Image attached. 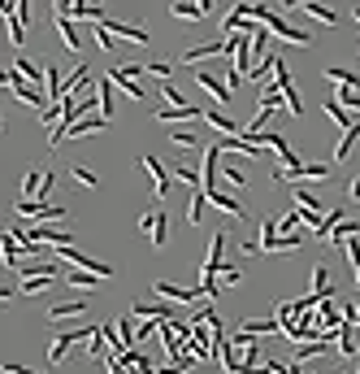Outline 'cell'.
<instances>
[{
	"label": "cell",
	"instance_id": "cell-27",
	"mask_svg": "<svg viewBox=\"0 0 360 374\" xmlns=\"http://www.w3.org/2000/svg\"><path fill=\"white\" fill-rule=\"evenodd\" d=\"M109 78H113V87H122L126 96H135V101H143V83H139V78H130V74H122L118 66L109 70Z\"/></svg>",
	"mask_w": 360,
	"mask_h": 374
},
{
	"label": "cell",
	"instance_id": "cell-52",
	"mask_svg": "<svg viewBox=\"0 0 360 374\" xmlns=\"http://www.w3.org/2000/svg\"><path fill=\"white\" fill-rule=\"evenodd\" d=\"M96 48H105V53H113V35L105 26H96Z\"/></svg>",
	"mask_w": 360,
	"mask_h": 374
},
{
	"label": "cell",
	"instance_id": "cell-22",
	"mask_svg": "<svg viewBox=\"0 0 360 374\" xmlns=\"http://www.w3.org/2000/svg\"><path fill=\"white\" fill-rule=\"evenodd\" d=\"M304 244H308V231H296V235H278V239L269 244L265 253H300Z\"/></svg>",
	"mask_w": 360,
	"mask_h": 374
},
{
	"label": "cell",
	"instance_id": "cell-60",
	"mask_svg": "<svg viewBox=\"0 0 360 374\" xmlns=\"http://www.w3.org/2000/svg\"><path fill=\"white\" fill-rule=\"evenodd\" d=\"M352 374H360V357H356V362H352Z\"/></svg>",
	"mask_w": 360,
	"mask_h": 374
},
{
	"label": "cell",
	"instance_id": "cell-34",
	"mask_svg": "<svg viewBox=\"0 0 360 374\" xmlns=\"http://www.w3.org/2000/svg\"><path fill=\"white\" fill-rule=\"evenodd\" d=\"M204 209H208V196H204V187H195V192H191V205H187V226L200 222Z\"/></svg>",
	"mask_w": 360,
	"mask_h": 374
},
{
	"label": "cell",
	"instance_id": "cell-59",
	"mask_svg": "<svg viewBox=\"0 0 360 374\" xmlns=\"http://www.w3.org/2000/svg\"><path fill=\"white\" fill-rule=\"evenodd\" d=\"M13 296V287H5V283H0V300H9Z\"/></svg>",
	"mask_w": 360,
	"mask_h": 374
},
{
	"label": "cell",
	"instance_id": "cell-49",
	"mask_svg": "<svg viewBox=\"0 0 360 374\" xmlns=\"http://www.w3.org/2000/svg\"><path fill=\"white\" fill-rule=\"evenodd\" d=\"M222 178H226V183H235V187H243V183H248V174H243L239 166H226V170H222Z\"/></svg>",
	"mask_w": 360,
	"mask_h": 374
},
{
	"label": "cell",
	"instance_id": "cell-20",
	"mask_svg": "<svg viewBox=\"0 0 360 374\" xmlns=\"http://www.w3.org/2000/svg\"><path fill=\"white\" fill-rule=\"evenodd\" d=\"M44 183H48L44 170H26V178H22V196H18V201H39V196H44Z\"/></svg>",
	"mask_w": 360,
	"mask_h": 374
},
{
	"label": "cell",
	"instance_id": "cell-3",
	"mask_svg": "<svg viewBox=\"0 0 360 374\" xmlns=\"http://www.w3.org/2000/svg\"><path fill=\"white\" fill-rule=\"evenodd\" d=\"M105 126H113L109 118H100V113H87V118H78L74 126H57L53 139H48V148H61L70 135H96V131H105Z\"/></svg>",
	"mask_w": 360,
	"mask_h": 374
},
{
	"label": "cell",
	"instance_id": "cell-30",
	"mask_svg": "<svg viewBox=\"0 0 360 374\" xmlns=\"http://www.w3.org/2000/svg\"><path fill=\"white\" fill-rule=\"evenodd\" d=\"M339 357H348V362H356V327H348V322H343L339 327Z\"/></svg>",
	"mask_w": 360,
	"mask_h": 374
},
{
	"label": "cell",
	"instance_id": "cell-64",
	"mask_svg": "<svg viewBox=\"0 0 360 374\" xmlns=\"http://www.w3.org/2000/svg\"><path fill=\"white\" fill-rule=\"evenodd\" d=\"M356 352H360V348H356Z\"/></svg>",
	"mask_w": 360,
	"mask_h": 374
},
{
	"label": "cell",
	"instance_id": "cell-5",
	"mask_svg": "<svg viewBox=\"0 0 360 374\" xmlns=\"http://www.w3.org/2000/svg\"><path fill=\"white\" fill-rule=\"evenodd\" d=\"M57 257H61V262H70L74 270H87V274H96V279H109V274H113V266L96 262V257H87L83 248H57Z\"/></svg>",
	"mask_w": 360,
	"mask_h": 374
},
{
	"label": "cell",
	"instance_id": "cell-31",
	"mask_svg": "<svg viewBox=\"0 0 360 374\" xmlns=\"http://www.w3.org/2000/svg\"><path fill=\"white\" fill-rule=\"evenodd\" d=\"M13 96H18V101H26V105H35V109L48 105V101H44V92H39V87H30L26 78H18V83H13Z\"/></svg>",
	"mask_w": 360,
	"mask_h": 374
},
{
	"label": "cell",
	"instance_id": "cell-32",
	"mask_svg": "<svg viewBox=\"0 0 360 374\" xmlns=\"http://www.w3.org/2000/svg\"><path fill=\"white\" fill-rule=\"evenodd\" d=\"M296 9H304L308 18H317V22H325V26H334V22H339V13H334V9H325V5H317V0H304V5H296Z\"/></svg>",
	"mask_w": 360,
	"mask_h": 374
},
{
	"label": "cell",
	"instance_id": "cell-36",
	"mask_svg": "<svg viewBox=\"0 0 360 374\" xmlns=\"http://www.w3.org/2000/svg\"><path fill=\"white\" fill-rule=\"evenodd\" d=\"M22 287V296H39V291H48V287H57V279H48V274H39V279H18Z\"/></svg>",
	"mask_w": 360,
	"mask_h": 374
},
{
	"label": "cell",
	"instance_id": "cell-23",
	"mask_svg": "<svg viewBox=\"0 0 360 374\" xmlns=\"http://www.w3.org/2000/svg\"><path fill=\"white\" fill-rule=\"evenodd\" d=\"M313 296L317 300H330L334 296V279H330V270H325V266H313Z\"/></svg>",
	"mask_w": 360,
	"mask_h": 374
},
{
	"label": "cell",
	"instance_id": "cell-61",
	"mask_svg": "<svg viewBox=\"0 0 360 374\" xmlns=\"http://www.w3.org/2000/svg\"><path fill=\"white\" fill-rule=\"evenodd\" d=\"M352 13H356V22H360V5H356V9H352Z\"/></svg>",
	"mask_w": 360,
	"mask_h": 374
},
{
	"label": "cell",
	"instance_id": "cell-12",
	"mask_svg": "<svg viewBox=\"0 0 360 374\" xmlns=\"http://www.w3.org/2000/svg\"><path fill=\"white\" fill-rule=\"evenodd\" d=\"M130 314H135V318H148V322H156V327H161V322H174L178 314H174V309L170 305H161V300H135V305H130Z\"/></svg>",
	"mask_w": 360,
	"mask_h": 374
},
{
	"label": "cell",
	"instance_id": "cell-16",
	"mask_svg": "<svg viewBox=\"0 0 360 374\" xmlns=\"http://www.w3.org/2000/svg\"><path fill=\"white\" fill-rule=\"evenodd\" d=\"M330 344H339V339H308V344H291V362H308V357H325V352H330Z\"/></svg>",
	"mask_w": 360,
	"mask_h": 374
},
{
	"label": "cell",
	"instance_id": "cell-17",
	"mask_svg": "<svg viewBox=\"0 0 360 374\" xmlns=\"http://www.w3.org/2000/svg\"><path fill=\"white\" fill-rule=\"evenodd\" d=\"M208 196V205H217V209H226L231 218H252V214H243V201H235L231 192H222V187H213V192H204Z\"/></svg>",
	"mask_w": 360,
	"mask_h": 374
},
{
	"label": "cell",
	"instance_id": "cell-13",
	"mask_svg": "<svg viewBox=\"0 0 360 374\" xmlns=\"http://www.w3.org/2000/svg\"><path fill=\"white\" fill-rule=\"evenodd\" d=\"M195 83H200V87L213 96V101H217V109H222V105H231V96H235V92L226 87L217 74H208V70H195Z\"/></svg>",
	"mask_w": 360,
	"mask_h": 374
},
{
	"label": "cell",
	"instance_id": "cell-55",
	"mask_svg": "<svg viewBox=\"0 0 360 374\" xmlns=\"http://www.w3.org/2000/svg\"><path fill=\"white\" fill-rule=\"evenodd\" d=\"M243 253H248V257H260V235H252V239H243Z\"/></svg>",
	"mask_w": 360,
	"mask_h": 374
},
{
	"label": "cell",
	"instance_id": "cell-21",
	"mask_svg": "<svg viewBox=\"0 0 360 374\" xmlns=\"http://www.w3.org/2000/svg\"><path fill=\"white\" fill-rule=\"evenodd\" d=\"M152 118L156 122H191V118H204V109H195V105H187V109H152Z\"/></svg>",
	"mask_w": 360,
	"mask_h": 374
},
{
	"label": "cell",
	"instance_id": "cell-29",
	"mask_svg": "<svg viewBox=\"0 0 360 374\" xmlns=\"http://www.w3.org/2000/svg\"><path fill=\"white\" fill-rule=\"evenodd\" d=\"M321 109H325V118H330V122H334V126H339V131H348V126H352V122H356V118H352V113H348V109H343V105H339V101H334V96H330V101H325V105H321Z\"/></svg>",
	"mask_w": 360,
	"mask_h": 374
},
{
	"label": "cell",
	"instance_id": "cell-44",
	"mask_svg": "<svg viewBox=\"0 0 360 374\" xmlns=\"http://www.w3.org/2000/svg\"><path fill=\"white\" fill-rule=\"evenodd\" d=\"M65 283H74V287H100L105 279H96V274H87V270H70V274H65Z\"/></svg>",
	"mask_w": 360,
	"mask_h": 374
},
{
	"label": "cell",
	"instance_id": "cell-6",
	"mask_svg": "<svg viewBox=\"0 0 360 374\" xmlns=\"http://www.w3.org/2000/svg\"><path fill=\"white\" fill-rule=\"evenodd\" d=\"M226 248H231V235L226 231H213V239H208V257H204V279H217V270L226 266Z\"/></svg>",
	"mask_w": 360,
	"mask_h": 374
},
{
	"label": "cell",
	"instance_id": "cell-33",
	"mask_svg": "<svg viewBox=\"0 0 360 374\" xmlns=\"http://www.w3.org/2000/svg\"><path fill=\"white\" fill-rule=\"evenodd\" d=\"M87 357L109 362V339H105V331H100V322H96V331H91V339H87Z\"/></svg>",
	"mask_w": 360,
	"mask_h": 374
},
{
	"label": "cell",
	"instance_id": "cell-19",
	"mask_svg": "<svg viewBox=\"0 0 360 374\" xmlns=\"http://www.w3.org/2000/svg\"><path fill=\"white\" fill-rule=\"evenodd\" d=\"M208 5H213V0H191V5H187V0H178V5H170V13H174V18H187V22H200L208 13Z\"/></svg>",
	"mask_w": 360,
	"mask_h": 374
},
{
	"label": "cell",
	"instance_id": "cell-40",
	"mask_svg": "<svg viewBox=\"0 0 360 374\" xmlns=\"http://www.w3.org/2000/svg\"><path fill=\"white\" fill-rule=\"evenodd\" d=\"M165 239H170V218L156 214V222H152V248H165Z\"/></svg>",
	"mask_w": 360,
	"mask_h": 374
},
{
	"label": "cell",
	"instance_id": "cell-42",
	"mask_svg": "<svg viewBox=\"0 0 360 374\" xmlns=\"http://www.w3.org/2000/svg\"><path fill=\"white\" fill-rule=\"evenodd\" d=\"M273 66H278V57H265V61H256L248 78H252V83H265V87H269V70H273Z\"/></svg>",
	"mask_w": 360,
	"mask_h": 374
},
{
	"label": "cell",
	"instance_id": "cell-4",
	"mask_svg": "<svg viewBox=\"0 0 360 374\" xmlns=\"http://www.w3.org/2000/svg\"><path fill=\"white\" fill-rule=\"evenodd\" d=\"M152 296H161V300H174V305H191V300H200L204 291H200V283H195V287H183V283L156 279V283H152Z\"/></svg>",
	"mask_w": 360,
	"mask_h": 374
},
{
	"label": "cell",
	"instance_id": "cell-57",
	"mask_svg": "<svg viewBox=\"0 0 360 374\" xmlns=\"http://www.w3.org/2000/svg\"><path fill=\"white\" fill-rule=\"evenodd\" d=\"M348 192H352V201H360V174H356L352 183H348Z\"/></svg>",
	"mask_w": 360,
	"mask_h": 374
},
{
	"label": "cell",
	"instance_id": "cell-53",
	"mask_svg": "<svg viewBox=\"0 0 360 374\" xmlns=\"http://www.w3.org/2000/svg\"><path fill=\"white\" fill-rule=\"evenodd\" d=\"M148 74H152V78H170V61H152Z\"/></svg>",
	"mask_w": 360,
	"mask_h": 374
},
{
	"label": "cell",
	"instance_id": "cell-35",
	"mask_svg": "<svg viewBox=\"0 0 360 374\" xmlns=\"http://www.w3.org/2000/svg\"><path fill=\"white\" fill-rule=\"evenodd\" d=\"M325 78H330V83H339V87H356V92H360V74L343 70V66H330V70H325Z\"/></svg>",
	"mask_w": 360,
	"mask_h": 374
},
{
	"label": "cell",
	"instance_id": "cell-47",
	"mask_svg": "<svg viewBox=\"0 0 360 374\" xmlns=\"http://www.w3.org/2000/svg\"><path fill=\"white\" fill-rule=\"evenodd\" d=\"M39 122H44V126H57V122H61V105H44V109H39Z\"/></svg>",
	"mask_w": 360,
	"mask_h": 374
},
{
	"label": "cell",
	"instance_id": "cell-7",
	"mask_svg": "<svg viewBox=\"0 0 360 374\" xmlns=\"http://www.w3.org/2000/svg\"><path fill=\"white\" fill-rule=\"evenodd\" d=\"M30 244H48V248H74V235L65 226H30L26 231Z\"/></svg>",
	"mask_w": 360,
	"mask_h": 374
},
{
	"label": "cell",
	"instance_id": "cell-10",
	"mask_svg": "<svg viewBox=\"0 0 360 374\" xmlns=\"http://www.w3.org/2000/svg\"><path fill=\"white\" fill-rule=\"evenodd\" d=\"M96 26H105L109 35H122V40H130V44H152V35L143 26H135V22H122V18H105V22H96Z\"/></svg>",
	"mask_w": 360,
	"mask_h": 374
},
{
	"label": "cell",
	"instance_id": "cell-56",
	"mask_svg": "<svg viewBox=\"0 0 360 374\" xmlns=\"http://www.w3.org/2000/svg\"><path fill=\"white\" fill-rule=\"evenodd\" d=\"M13 83H18V74H13V70H5V66H0V87H13Z\"/></svg>",
	"mask_w": 360,
	"mask_h": 374
},
{
	"label": "cell",
	"instance_id": "cell-28",
	"mask_svg": "<svg viewBox=\"0 0 360 374\" xmlns=\"http://www.w3.org/2000/svg\"><path fill=\"white\" fill-rule=\"evenodd\" d=\"M304 178H313V183H330V161H308V166L296 174V183H304Z\"/></svg>",
	"mask_w": 360,
	"mask_h": 374
},
{
	"label": "cell",
	"instance_id": "cell-37",
	"mask_svg": "<svg viewBox=\"0 0 360 374\" xmlns=\"http://www.w3.org/2000/svg\"><path fill=\"white\" fill-rule=\"evenodd\" d=\"M170 144H178V148H200V135H195L191 126H174V131H170Z\"/></svg>",
	"mask_w": 360,
	"mask_h": 374
},
{
	"label": "cell",
	"instance_id": "cell-11",
	"mask_svg": "<svg viewBox=\"0 0 360 374\" xmlns=\"http://www.w3.org/2000/svg\"><path fill=\"white\" fill-rule=\"evenodd\" d=\"M143 170H148V183H152V196L161 201V196H165V192H170V170H165V161H161V157H143Z\"/></svg>",
	"mask_w": 360,
	"mask_h": 374
},
{
	"label": "cell",
	"instance_id": "cell-1",
	"mask_svg": "<svg viewBox=\"0 0 360 374\" xmlns=\"http://www.w3.org/2000/svg\"><path fill=\"white\" fill-rule=\"evenodd\" d=\"M13 214L35 218V226H53V222L70 218V209H65V205H39V201H13Z\"/></svg>",
	"mask_w": 360,
	"mask_h": 374
},
{
	"label": "cell",
	"instance_id": "cell-58",
	"mask_svg": "<svg viewBox=\"0 0 360 374\" xmlns=\"http://www.w3.org/2000/svg\"><path fill=\"white\" fill-rule=\"evenodd\" d=\"M5 374H35V370H26V366H9Z\"/></svg>",
	"mask_w": 360,
	"mask_h": 374
},
{
	"label": "cell",
	"instance_id": "cell-39",
	"mask_svg": "<svg viewBox=\"0 0 360 374\" xmlns=\"http://www.w3.org/2000/svg\"><path fill=\"white\" fill-rule=\"evenodd\" d=\"M273 322H278V331H291V327H296V300H291V305H278V314H273Z\"/></svg>",
	"mask_w": 360,
	"mask_h": 374
},
{
	"label": "cell",
	"instance_id": "cell-15",
	"mask_svg": "<svg viewBox=\"0 0 360 374\" xmlns=\"http://www.w3.org/2000/svg\"><path fill=\"white\" fill-rule=\"evenodd\" d=\"M53 22H57V31H61V44L78 53V48H83V31H78V22H70V18H65V13H57V9H53Z\"/></svg>",
	"mask_w": 360,
	"mask_h": 374
},
{
	"label": "cell",
	"instance_id": "cell-18",
	"mask_svg": "<svg viewBox=\"0 0 360 374\" xmlns=\"http://www.w3.org/2000/svg\"><path fill=\"white\" fill-rule=\"evenodd\" d=\"M13 74L26 78V83H30V87H39V92H44V83H48V78H44V66H35V61H26V57L13 61Z\"/></svg>",
	"mask_w": 360,
	"mask_h": 374
},
{
	"label": "cell",
	"instance_id": "cell-9",
	"mask_svg": "<svg viewBox=\"0 0 360 374\" xmlns=\"http://www.w3.org/2000/svg\"><path fill=\"white\" fill-rule=\"evenodd\" d=\"M18 279H39V274H48V279H61V266L53 262V257H30V262H18Z\"/></svg>",
	"mask_w": 360,
	"mask_h": 374
},
{
	"label": "cell",
	"instance_id": "cell-26",
	"mask_svg": "<svg viewBox=\"0 0 360 374\" xmlns=\"http://www.w3.org/2000/svg\"><path fill=\"white\" fill-rule=\"evenodd\" d=\"M78 314H87V300H65V305L48 309V322H65V318H78Z\"/></svg>",
	"mask_w": 360,
	"mask_h": 374
},
{
	"label": "cell",
	"instance_id": "cell-24",
	"mask_svg": "<svg viewBox=\"0 0 360 374\" xmlns=\"http://www.w3.org/2000/svg\"><path fill=\"white\" fill-rule=\"evenodd\" d=\"M356 235H360V222L343 218V222L334 226V231H330V248H339V253H343V244H348V239H356Z\"/></svg>",
	"mask_w": 360,
	"mask_h": 374
},
{
	"label": "cell",
	"instance_id": "cell-63",
	"mask_svg": "<svg viewBox=\"0 0 360 374\" xmlns=\"http://www.w3.org/2000/svg\"><path fill=\"white\" fill-rule=\"evenodd\" d=\"M0 126H5V113H0Z\"/></svg>",
	"mask_w": 360,
	"mask_h": 374
},
{
	"label": "cell",
	"instance_id": "cell-41",
	"mask_svg": "<svg viewBox=\"0 0 360 374\" xmlns=\"http://www.w3.org/2000/svg\"><path fill=\"white\" fill-rule=\"evenodd\" d=\"M113 113H118V109H113V78H105V83H100V118L113 122Z\"/></svg>",
	"mask_w": 360,
	"mask_h": 374
},
{
	"label": "cell",
	"instance_id": "cell-51",
	"mask_svg": "<svg viewBox=\"0 0 360 374\" xmlns=\"http://www.w3.org/2000/svg\"><path fill=\"white\" fill-rule=\"evenodd\" d=\"M174 178H183L187 187H200V174H195L191 166H178V170H174Z\"/></svg>",
	"mask_w": 360,
	"mask_h": 374
},
{
	"label": "cell",
	"instance_id": "cell-45",
	"mask_svg": "<svg viewBox=\"0 0 360 374\" xmlns=\"http://www.w3.org/2000/svg\"><path fill=\"white\" fill-rule=\"evenodd\" d=\"M161 96H165V105H170V109H187V105H191V101H187V96L178 92L174 83H165V87H161Z\"/></svg>",
	"mask_w": 360,
	"mask_h": 374
},
{
	"label": "cell",
	"instance_id": "cell-38",
	"mask_svg": "<svg viewBox=\"0 0 360 374\" xmlns=\"http://www.w3.org/2000/svg\"><path fill=\"white\" fill-rule=\"evenodd\" d=\"M343 218H348V209H343V205L325 209V218H321V231H317V235H325V239H330V231H334V226H339Z\"/></svg>",
	"mask_w": 360,
	"mask_h": 374
},
{
	"label": "cell",
	"instance_id": "cell-54",
	"mask_svg": "<svg viewBox=\"0 0 360 374\" xmlns=\"http://www.w3.org/2000/svg\"><path fill=\"white\" fill-rule=\"evenodd\" d=\"M222 279H226V283H231V287H235V283H243V274H239L235 266H222Z\"/></svg>",
	"mask_w": 360,
	"mask_h": 374
},
{
	"label": "cell",
	"instance_id": "cell-62",
	"mask_svg": "<svg viewBox=\"0 0 360 374\" xmlns=\"http://www.w3.org/2000/svg\"><path fill=\"white\" fill-rule=\"evenodd\" d=\"M356 283H360V266H356Z\"/></svg>",
	"mask_w": 360,
	"mask_h": 374
},
{
	"label": "cell",
	"instance_id": "cell-8",
	"mask_svg": "<svg viewBox=\"0 0 360 374\" xmlns=\"http://www.w3.org/2000/svg\"><path fill=\"white\" fill-rule=\"evenodd\" d=\"M265 26L273 31V35H282V40H291V44H300V48H308V44H313V35H308V31H300V26H291L287 18H282V13H278V9H269V18H265Z\"/></svg>",
	"mask_w": 360,
	"mask_h": 374
},
{
	"label": "cell",
	"instance_id": "cell-25",
	"mask_svg": "<svg viewBox=\"0 0 360 374\" xmlns=\"http://www.w3.org/2000/svg\"><path fill=\"white\" fill-rule=\"evenodd\" d=\"M360 144V118L348 126V131H343V139H339V148H334V161H348L352 157V148Z\"/></svg>",
	"mask_w": 360,
	"mask_h": 374
},
{
	"label": "cell",
	"instance_id": "cell-43",
	"mask_svg": "<svg viewBox=\"0 0 360 374\" xmlns=\"http://www.w3.org/2000/svg\"><path fill=\"white\" fill-rule=\"evenodd\" d=\"M113 327H118V339H122V348H135V322H130V318H118V322H113Z\"/></svg>",
	"mask_w": 360,
	"mask_h": 374
},
{
	"label": "cell",
	"instance_id": "cell-2",
	"mask_svg": "<svg viewBox=\"0 0 360 374\" xmlns=\"http://www.w3.org/2000/svg\"><path fill=\"white\" fill-rule=\"evenodd\" d=\"M91 331H96V327H74V331H61V335H53V344H48V362H53V366H61L65 357H70V348L87 344V339H91Z\"/></svg>",
	"mask_w": 360,
	"mask_h": 374
},
{
	"label": "cell",
	"instance_id": "cell-46",
	"mask_svg": "<svg viewBox=\"0 0 360 374\" xmlns=\"http://www.w3.org/2000/svg\"><path fill=\"white\" fill-rule=\"evenodd\" d=\"M334 101L352 113V109H360V92H356V87H339V92H334Z\"/></svg>",
	"mask_w": 360,
	"mask_h": 374
},
{
	"label": "cell",
	"instance_id": "cell-50",
	"mask_svg": "<svg viewBox=\"0 0 360 374\" xmlns=\"http://www.w3.org/2000/svg\"><path fill=\"white\" fill-rule=\"evenodd\" d=\"M74 178H78L83 187H96V183H100V178H96V170H87V166H74Z\"/></svg>",
	"mask_w": 360,
	"mask_h": 374
},
{
	"label": "cell",
	"instance_id": "cell-48",
	"mask_svg": "<svg viewBox=\"0 0 360 374\" xmlns=\"http://www.w3.org/2000/svg\"><path fill=\"white\" fill-rule=\"evenodd\" d=\"M343 257H348V262H352V270L360 266V235H356V239H348V244H343Z\"/></svg>",
	"mask_w": 360,
	"mask_h": 374
},
{
	"label": "cell",
	"instance_id": "cell-14",
	"mask_svg": "<svg viewBox=\"0 0 360 374\" xmlns=\"http://www.w3.org/2000/svg\"><path fill=\"white\" fill-rule=\"evenodd\" d=\"M204 122H208L217 135H243V126H239L226 109H204Z\"/></svg>",
	"mask_w": 360,
	"mask_h": 374
}]
</instances>
